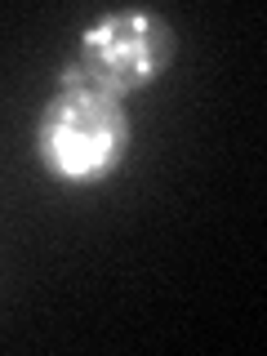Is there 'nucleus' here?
Returning <instances> with one entry per match:
<instances>
[{
	"label": "nucleus",
	"instance_id": "f257e3e1",
	"mask_svg": "<svg viewBox=\"0 0 267 356\" xmlns=\"http://www.w3.org/2000/svg\"><path fill=\"white\" fill-rule=\"evenodd\" d=\"M40 170L63 187H98L125 165L134 125L120 98L63 76L31 129Z\"/></svg>",
	"mask_w": 267,
	"mask_h": 356
},
{
	"label": "nucleus",
	"instance_id": "f03ea898",
	"mask_svg": "<svg viewBox=\"0 0 267 356\" xmlns=\"http://www.w3.org/2000/svg\"><path fill=\"white\" fill-rule=\"evenodd\" d=\"M178 54L174 27L152 9H116L81 31L76 63L63 76L85 81L111 98H129L156 85Z\"/></svg>",
	"mask_w": 267,
	"mask_h": 356
}]
</instances>
